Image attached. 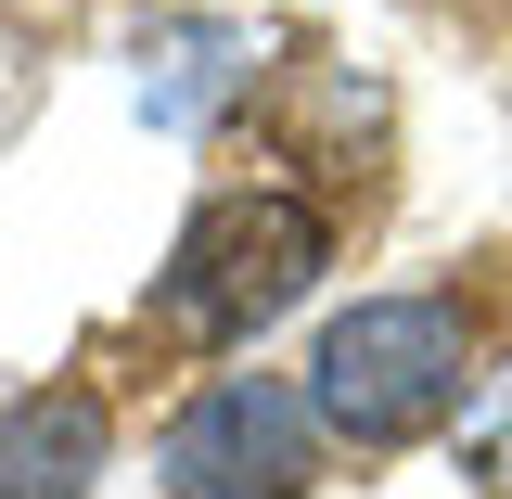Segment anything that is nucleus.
I'll use <instances>...</instances> for the list:
<instances>
[{
  "label": "nucleus",
  "instance_id": "f257e3e1",
  "mask_svg": "<svg viewBox=\"0 0 512 499\" xmlns=\"http://www.w3.org/2000/svg\"><path fill=\"white\" fill-rule=\"evenodd\" d=\"M320 256H333V231H320L308 192H218V205H192L154 308H167L180 346H256L320 282Z\"/></svg>",
  "mask_w": 512,
  "mask_h": 499
},
{
  "label": "nucleus",
  "instance_id": "f03ea898",
  "mask_svg": "<svg viewBox=\"0 0 512 499\" xmlns=\"http://www.w3.org/2000/svg\"><path fill=\"white\" fill-rule=\"evenodd\" d=\"M461 372H474V346L448 295H359L308 359V410L346 448H410L461 410Z\"/></svg>",
  "mask_w": 512,
  "mask_h": 499
},
{
  "label": "nucleus",
  "instance_id": "7ed1b4c3",
  "mask_svg": "<svg viewBox=\"0 0 512 499\" xmlns=\"http://www.w3.org/2000/svg\"><path fill=\"white\" fill-rule=\"evenodd\" d=\"M154 474H167V499H308V474H320V410H308V384H282V372H218L180 423H167Z\"/></svg>",
  "mask_w": 512,
  "mask_h": 499
},
{
  "label": "nucleus",
  "instance_id": "20e7f679",
  "mask_svg": "<svg viewBox=\"0 0 512 499\" xmlns=\"http://www.w3.org/2000/svg\"><path fill=\"white\" fill-rule=\"evenodd\" d=\"M103 448H116L103 397L90 384H39V397L0 410V499H90L103 487Z\"/></svg>",
  "mask_w": 512,
  "mask_h": 499
},
{
  "label": "nucleus",
  "instance_id": "39448f33",
  "mask_svg": "<svg viewBox=\"0 0 512 499\" xmlns=\"http://www.w3.org/2000/svg\"><path fill=\"white\" fill-rule=\"evenodd\" d=\"M256 39H231V26H141V116L154 128H205L231 90H244Z\"/></svg>",
  "mask_w": 512,
  "mask_h": 499
},
{
  "label": "nucleus",
  "instance_id": "423d86ee",
  "mask_svg": "<svg viewBox=\"0 0 512 499\" xmlns=\"http://www.w3.org/2000/svg\"><path fill=\"white\" fill-rule=\"evenodd\" d=\"M461 487H474V499H512V359L461 384Z\"/></svg>",
  "mask_w": 512,
  "mask_h": 499
}]
</instances>
